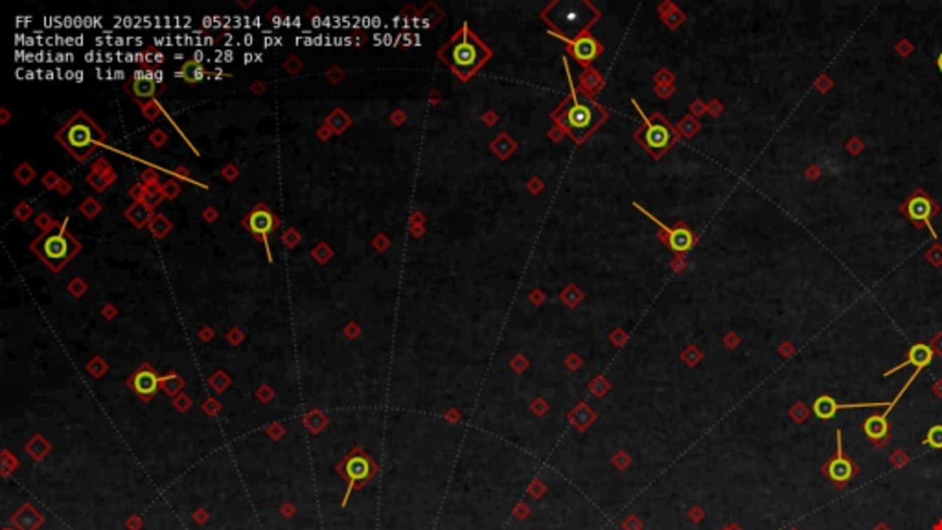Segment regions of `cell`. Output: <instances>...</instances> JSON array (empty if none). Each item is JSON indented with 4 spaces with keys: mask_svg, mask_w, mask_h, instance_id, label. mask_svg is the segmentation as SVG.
<instances>
[{
    "mask_svg": "<svg viewBox=\"0 0 942 530\" xmlns=\"http://www.w3.org/2000/svg\"><path fill=\"white\" fill-rule=\"evenodd\" d=\"M569 83H571V95L557 107L554 118L576 142H583L595 129L606 122L607 113L572 85L571 76H569Z\"/></svg>",
    "mask_w": 942,
    "mask_h": 530,
    "instance_id": "obj_1",
    "label": "cell"
},
{
    "mask_svg": "<svg viewBox=\"0 0 942 530\" xmlns=\"http://www.w3.org/2000/svg\"><path fill=\"white\" fill-rule=\"evenodd\" d=\"M492 57V50L464 25L440 50V60L453 70L457 78L468 81Z\"/></svg>",
    "mask_w": 942,
    "mask_h": 530,
    "instance_id": "obj_2",
    "label": "cell"
},
{
    "mask_svg": "<svg viewBox=\"0 0 942 530\" xmlns=\"http://www.w3.org/2000/svg\"><path fill=\"white\" fill-rule=\"evenodd\" d=\"M541 15L553 28L550 34H556L562 41H574L598 20L600 11L586 0H560L548 4Z\"/></svg>",
    "mask_w": 942,
    "mask_h": 530,
    "instance_id": "obj_3",
    "label": "cell"
},
{
    "mask_svg": "<svg viewBox=\"0 0 942 530\" xmlns=\"http://www.w3.org/2000/svg\"><path fill=\"white\" fill-rule=\"evenodd\" d=\"M54 139L78 162H85L98 149V146H102L107 140V133L85 111H78L54 134Z\"/></svg>",
    "mask_w": 942,
    "mask_h": 530,
    "instance_id": "obj_4",
    "label": "cell"
},
{
    "mask_svg": "<svg viewBox=\"0 0 942 530\" xmlns=\"http://www.w3.org/2000/svg\"><path fill=\"white\" fill-rule=\"evenodd\" d=\"M67 221L69 219L55 225L50 232H43L41 236H37L30 245L35 256L54 273H60L61 269L81 251V243L74 238V234L67 230Z\"/></svg>",
    "mask_w": 942,
    "mask_h": 530,
    "instance_id": "obj_5",
    "label": "cell"
},
{
    "mask_svg": "<svg viewBox=\"0 0 942 530\" xmlns=\"http://www.w3.org/2000/svg\"><path fill=\"white\" fill-rule=\"evenodd\" d=\"M633 104H635V102H633ZM635 107L637 111L641 113L642 118H644V127L637 133V140L644 146V149H646L648 153L653 155L656 159H659V157H663V155L674 146V142L677 140V131L663 118L661 114L644 116V113L639 109V105L635 104Z\"/></svg>",
    "mask_w": 942,
    "mask_h": 530,
    "instance_id": "obj_6",
    "label": "cell"
},
{
    "mask_svg": "<svg viewBox=\"0 0 942 530\" xmlns=\"http://www.w3.org/2000/svg\"><path fill=\"white\" fill-rule=\"evenodd\" d=\"M242 223H243V227L247 228L249 232L252 234V236H256L260 242L265 243L267 256H269V262H272L271 251H269V236H271L275 230H278V228H280V223H282L280 219L275 216V212H272V210L269 209L267 204L260 203V204H256V207H254V209H252L251 212L245 216V218H243Z\"/></svg>",
    "mask_w": 942,
    "mask_h": 530,
    "instance_id": "obj_7",
    "label": "cell"
},
{
    "mask_svg": "<svg viewBox=\"0 0 942 530\" xmlns=\"http://www.w3.org/2000/svg\"><path fill=\"white\" fill-rule=\"evenodd\" d=\"M157 72L151 70H137L133 78L125 83V92L133 96L140 104V107L149 104L153 96L157 95Z\"/></svg>",
    "mask_w": 942,
    "mask_h": 530,
    "instance_id": "obj_8",
    "label": "cell"
},
{
    "mask_svg": "<svg viewBox=\"0 0 942 530\" xmlns=\"http://www.w3.org/2000/svg\"><path fill=\"white\" fill-rule=\"evenodd\" d=\"M635 207H637V209H639V210H641L642 214H646L648 218H650L651 221H653V223L659 225V227H661L663 230H665V232L668 234V238H666V243H668V247H670L672 251H674V253H677V254H686V253H688V251H691L692 247H694L695 238H694V234H692L691 228H686L685 225H676V227H668V225H665V223H663V221H659V219L653 218V216H651V214L648 212V210L642 209V207H639V204H635Z\"/></svg>",
    "mask_w": 942,
    "mask_h": 530,
    "instance_id": "obj_9",
    "label": "cell"
},
{
    "mask_svg": "<svg viewBox=\"0 0 942 530\" xmlns=\"http://www.w3.org/2000/svg\"><path fill=\"white\" fill-rule=\"evenodd\" d=\"M906 212H908V216H909V219H911V221H917V223L927 225V228H929V232H931L933 238H937V232H935V228H933L931 223H929V219H931V216L935 214V203H933L931 199L927 197L926 193L918 192L917 195H913L908 203H906Z\"/></svg>",
    "mask_w": 942,
    "mask_h": 530,
    "instance_id": "obj_10",
    "label": "cell"
},
{
    "mask_svg": "<svg viewBox=\"0 0 942 530\" xmlns=\"http://www.w3.org/2000/svg\"><path fill=\"white\" fill-rule=\"evenodd\" d=\"M565 43L571 48L572 57L580 64H589L591 61L597 60V55L602 54V45L589 34H583L578 39L565 41Z\"/></svg>",
    "mask_w": 942,
    "mask_h": 530,
    "instance_id": "obj_11",
    "label": "cell"
},
{
    "mask_svg": "<svg viewBox=\"0 0 942 530\" xmlns=\"http://www.w3.org/2000/svg\"><path fill=\"white\" fill-rule=\"evenodd\" d=\"M838 436V455L829 462V466H826V473L836 484H845V482H849L854 475V466L852 462L845 456L843 453V442H841V431L836 433Z\"/></svg>",
    "mask_w": 942,
    "mask_h": 530,
    "instance_id": "obj_12",
    "label": "cell"
},
{
    "mask_svg": "<svg viewBox=\"0 0 942 530\" xmlns=\"http://www.w3.org/2000/svg\"><path fill=\"white\" fill-rule=\"evenodd\" d=\"M129 385H131V389H133L139 396L148 400V398H151L155 392L158 391V386H160V377L157 376V372H155L151 367H142L140 370L134 372V376L131 377Z\"/></svg>",
    "mask_w": 942,
    "mask_h": 530,
    "instance_id": "obj_13",
    "label": "cell"
},
{
    "mask_svg": "<svg viewBox=\"0 0 942 530\" xmlns=\"http://www.w3.org/2000/svg\"><path fill=\"white\" fill-rule=\"evenodd\" d=\"M933 359V350L927 344H922V342H918V344H913L911 350L908 354V359L902 363V365H898V367L891 368V370L885 372V376H891L898 368H906L908 365H913V367H917L918 370H922L926 368Z\"/></svg>",
    "mask_w": 942,
    "mask_h": 530,
    "instance_id": "obj_14",
    "label": "cell"
},
{
    "mask_svg": "<svg viewBox=\"0 0 942 530\" xmlns=\"http://www.w3.org/2000/svg\"><path fill=\"white\" fill-rule=\"evenodd\" d=\"M124 216L129 223H133V227L144 228L146 225H149V221L153 218V212H151V209H149L144 201H139V203L131 204V207L125 210Z\"/></svg>",
    "mask_w": 942,
    "mask_h": 530,
    "instance_id": "obj_15",
    "label": "cell"
},
{
    "mask_svg": "<svg viewBox=\"0 0 942 530\" xmlns=\"http://www.w3.org/2000/svg\"><path fill=\"white\" fill-rule=\"evenodd\" d=\"M345 471L352 484H354V482L365 481L366 477L370 475V464H368L365 456H352L350 461L346 462Z\"/></svg>",
    "mask_w": 942,
    "mask_h": 530,
    "instance_id": "obj_16",
    "label": "cell"
},
{
    "mask_svg": "<svg viewBox=\"0 0 942 530\" xmlns=\"http://www.w3.org/2000/svg\"><path fill=\"white\" fill-rule=\"evenodd\" d=\"M865 435L868 438H873V440H882L887 436L889 431V424H887V417H882V414H874V417L867 418L864 424Z\"/></svg>",
    "mask_w": 942,
    "mask_h": 530,
    "instance_id": "obj_17",
    "label": "cell"
},
{
    "mask_svg": "<svg viewBox=\"0 0 942 530\" xmlns=\"http://www.w3.org/2000/svg\"><path fill=\"white\" fill-rule=\"evenodd\" d=\"M177 76L179 78H183L186 83L195 85L207 76V70H205V67L201 64V61H186V63L179 69Z\"/></svg>",
    "mask_w": 942,
    "mask_h": 530,
    "instance_id": "obj_18",
    "label": "cell"
},
{
    "mask_svg": "<svg viewBox=\"0 0 942 530\" xmlns=\"http://www.w3.org/2000/svg\"><path fill=\"white\" fill-rule=\"evenodd\" d=\"M814 412L815 417L821 418V420H830V418L836 417V412L839 411V403L836 402L832 396H819L817 400L814 402Z\"/></svg>",
    "mask_w": 942,
    "mask_h": 530,
    "instance_id": "obj_19",
    "label": "cell"
},
{
    "mask_svg": "<svg viewBox=\"0 0 942 530\" xmlns=\"http://www.w3.org/2000/svg\"><path fill=\"white\" fill-rule=\"evenodd\" d=\"M148 227L155 238H166L169 234V230L173 228V225L166 216H162V214H153V218H151Z\"/></svg>",
    "mask_w": 942,
    "mask_h": 530,
    "instance_id": "obj_20",
    "label": "cell"
},
{
    "mask_svg": "<svg viewBox=\"0 0 942 530\" xmlns=\"http://www.w3.org/2000/svg\"><path fill=\"white\" fill-rule=\"evenodd\" d=\"M326 125H328V127H330L333 133L340 134L346 127H348V125H350V116H348V114H346L342 109H335L333 113L330 114V116H328V120H326Z\"/></svg>",
    "mask_w": 942,
    "mask_h": 530,
    "instance_id": "obj_21",
    "label": "cell"
},
{
    "mask_svg": "<svg viewBox=\"0 0 942 530\" xmlns=\"http://www.w3.org/2000/svg\"><path fill=\"white\" fill-rule=\"evenodd\" d=\"M114 181H116V175H114V172H113V174H109V175H102V174H96V172H90V174L87 175V183H89L90 186L96 190V192H104V190H107L109 186L114 183Z\"/></svg>",
    "mask_w": 942,
    "mask_h": 530,
    "instance_id": "obj_22",
    "label": "cell"
},
{
    "mask_svg": "<svg viewBox=\"0 0 942 530\" xmlns=\"http://www.w3.org/2000/svg\"><path fill=\"white\" fill-rule=\"evenodd\" d=\"M162 199H166V197H164L162 186H158V184H153V186H146V195H144L142 201L148 204L149 209H151V210L157 209L158 204L162 203Z\"/></svg>",
    "mask_w": 942,
    "mask_h": 530,
    "instance_id": "obj_23",
    "label": "cell"
},
{
    "mask_svg": "<svg viewBox=\"0 0 942 530\" xmlns=\"http://www.w3.org/2000/svg\"><path fill=\"white\" fill-rule=\"evenodd\" d=\"M79 212L83 214L85 218L94 219L99 212H102V204H99L94 197H87L83 203L79 204Z\"/></svg>",
    "mask_w": 942,
    "mask_h": 530,
    "instance_id": "obj_24",
    "label": "cell"
},
{
    "mask_svg": "<svg viewBox=\"0 0 942 530\" xmlns=\"http://www.w3.org/2000/svg\"><path fill=\"white\" fill-rule=\"evenodd\" d=\"M13 175H15L17 181H19L20 184H30L32 181H34L35 175H37V174H35V169L32 168L30 164H28V162H22V164H20V166H19V168H17L15 172H13Z\"/></svg>",
    "mask_w": 942,
    "mask_h": 530,
    "instance_id": "obj_25",
    "label": "cell"
},
{
    "mask_svg": "<svg viewBox=\"0 0 942 530\" xmlns=\"http://www.w3.org/2000/svg\"><path fill=\"white\" fill-rule=\"evenodd\" d=\"M926 444L933 449H942V426H933L927 431Z\"/></svg>",
    "mask_w": 942,
    "mask_h": 530,
    "instance_id": "obj_26",
    "label": "cell"
},
{
    "mask_svg": "<svg viewBox=\"0 0 942 530\" xmlns=\"http://www.w3.org/2000/svg\"><path fill=\"white\" fill-rule=\"evenodd\" d=\"M311 254H313V258H315L319 263H326L331 256H333V251H331L326 243H319V245L311 251Z\"/></svg>",
    "mask_w": 942,
    "mask_h": 530,
    "instance_id": "obj_27",
    "label": "cell"
},
{
    "mask_svg": "<svg viewBox=\"0 0 942 530\" xmlns=\"http://www.w3.org/2000/svg\"><path fill=\"white\" fill-rule=\"evenodd\" d=\"M67 289H69V293L72 295V297L79 298L85 291H87V284H85L83 278L76 277V278H72V280H70V284L67 286Z\"/></svg>",
    "mask_w": 942,
    "mask_h": 530,
    "instance_id": "obj_28",
    "label": "cell"
},
{
    "mask_svg": "<svg viewBox=\"0 0 942 530\" xmlns=\"http://www.w3.org/2000/svg\"><path fill=\"white\" fill-rule=\"evenodd\" d=\"M35 225H37V227H39L41 230H43V232H50V230H52V228H54L55 225H57V221H54V219H52V216H50V214L41 212L39 216H37V218H35Z\"/></svg>",
    "mask_w": 942,
    "mask_h": 530,
    "instance_id": "obj_29",
    "label": "cell"
},
{
    "mask_svg": "<svg viewBox=\"0 0 942 530\" xmlns=\"http://www.w3.org/2000/svg\"><path fill=\"white\" fill-rule=\"evenodd\" d=\"M13 216H15L19 221H28V219L34 216V209H32L30 204L26 203V201H22V203H19L15 207V210H13Z\"/></svg>",
    "mask_w": 942,
    "mask_h": 530,
    "instance_id": "obj_30",
    "label": "cell"
},
{
    "mask_svg": "<svg viewBox=\"0 0 942 530\" xmlns=\"http://www.w3.org/2000/svg\"><path fill=\"white\" fill-rule=\"evenodd\" d=\"M162 192L166 199H175L179 193H181V184H179L175 179H169V181H166V183L162 184Z\"/></svg>",
    "mask_w": 942,
    "mask_h": 530,
    "instance_id": "obj_31",
    "label": "cell"
},
{
    "mask_svg": "<svg viewBox=\"0 0 942 530\" xmlns=\"http://www.w3.org/2000/svg\"><path fill=\"white\" fill-rule=\"evenodd\" d=\"M160 111H162V109H160V105H158L155 99H151L149 104L142 105L144 118H148V120H157L158 114H160Z\"/></svg>",
    "mask_w": 942,
    "mask_h": 530,
    "instance_id": "obj_32",
    "label": "cell"
},
{
    "mask_svg": "<svg viewBox=\"0 0 942 530\" xmlns=\"http://www.w3.org/2000/svg\"><path fill=\"white\" fill-rule=\"evenodd\" d=\"M149 142H151L155 148H162V146L168 142V133H166L164 129H155L153 133L149 134Z\"/></svg>",
    "mask_w": 942,
    "mask_h": 530,
    "instance_id": "obj_33",
    "label": "cell"
},
{
    "mask_svg": "<svg viewBox=\"0 0 942 530\" xmlns=\"http://www.w3.org/2000/svg\"><path fill=\"white\" fill-rule=\"evenodd\" d=\"M41 183H43V186H45V188L55 190V188H57V184L61 183V177L55 174V172H52V169H50V172H46V174H45V177L41 179Z\"/></svg>",
    "mask_w": 942,
    "mask_h": 530,
    "instance_id": "obj_34",
    "label": "cell"
},
{
    "mask_svg": "<svg viewBox=\"0 0 942 530\" xmlns=\"http://www.w3.org/2000/svg\"><path fill=\"white\" fill-rule=\"evenodd\" d=\"M300 239H302L300 234L296 232L295 228H287L286 232H284V236H282V242L286 243L289 249H293L295 245H298V243H300Z\"/></svg>",
    "mask_w": 942,
    "mask_h": 530,
    "instance_id": "obj_35",
    "label": "cell"
},
{
    "mask_svg": "<svg viewBox=\"0 0 942 530\" xmlns=\"http://www.w3.org/2000/svg\"><path fill=\"white\" fill-rule=\"evenodd\" d=\"M92 172L102 175H109L113 174V168H111V164H109L107 159H98L92 164Z\"/></svg>",
    "mask_w": 942,
    "mask_h": 530,
    "instance_id": "obj_36",
    "label": "cell"
},
{
    "mask_svg": "<svg viewBox=\"0 0 942 530\" xmlns=\"http://www.w3.org/2000/svg\"><path fill=\"white\" fill-rule=\"evenodd\" d=\"M140 183H142L144 186H153V184H158L157 172H155L153 168H148L142 174V181H140Z\"/></svg>",
    "mask_w": 942,
    "mask_h": 530,
    "instance_id": "obj_37",
    "label": "cell"
},
{
    "mask_svg": "<svg viewBox=\"0 0 942 530\" xmlns=\"http://www.w3.org/2000/svg\"><path fill=\"white\" fill-rule=\"evenodd\" d=\"M284 67H286V70H287V72H289V74L295 76V74H298V72H300V70H302V61L298 60V57H289V60L286 61V64H284Z\"/></svg>",
    "mask_w": 942,
    "mask_h": 530,
    "instance_id": "obj_38",
    "label": "cell"
},
{
    "mask_svg": "<svg viewBox=\"0 0 942 530\" xmlns=\"http://www.w3.org/2000/svg\"><path fill=\"white\" fill-rule=\"evenodd\" d=\"M129 195L134 199V203H139V201L144 199V195H146V186H144L142 183L134 184V186H131V190H129Z\"/></svg>",
    "mask_w": 942,
    "mask_h": 530,
    "instance_id": "obj_39",
    "label": "cell"
},
{
    "mask_svg": "<svg viewBox=\"0 0 942 530\" xmlns=\"http://www.w3.org/2000/svg\"><path fill=\"white\" fill-rule=\"evenodd\" d=\"M221 175L227 179V181H234V179H237V175H240V169H237L234 164H227L225 168H221Z\"/></svg>",
    "mask_w": 942,
    "mask_h": 530,
    "instance_id": "obj_40",
    "label": "cell"
},
{
    "mask_svg": "<svg viewBox=\"0 0 942 530\" xmlns=\"http://www.w3.org/2000/svg\"><path fill=\"white\" fill-rule=\"evenodd\" d=\"M342 78H345V72H342L339 67H331V69L328 70V80H330L331 83H339Z\"/></svg>",
    "mask_w": 942,
    "mask_h": 530,
    "instance_id": "obj_41",
    "label": "cell"
},
{
    "mask_svg": "<svg viewBox=\"0 0 942 530\" xmlns=\"http://www.w3.org/2000/svg\"><path fill=\"white\" fill-rule=\"evenodd\" d=\"M55 190H57V192H60L61 195H69V193L72 192V184H70L69 181H64V179H61V183L57 184V188H55Z\"/></svg>",
    "mask_w": 942,
    "mask_h": 530,
    "instance_id": "obj_42",
    "label": "cell"
},
{
    "mask_svg": "<svg viewBox=\"0 0 942 530\" xmlns=\"http://www.w3.org/2000/svg\"><path fill=\"white\" fill-rule=\"evenodd\" d=\"M202 218L207 219L208 223H214V221L217 219V210L214 209V207H208V209L202 212Z\"/></svg>",
    "mask_w": 942,
    "mask_h": 530,
    "instance_id": "obj_43",
    "label": "cell"
},
{
    "mask_svg": "<svg viewBox=\"0 0 942 530\" xmlns=\"http://www.w3.org/2000/svg\"><path fill=\"white\" fill-rule=\"evenodd\" d=\"M330 134H331V129L328 127V125H324V127L319 129V139L328 140V139H330Z\"/></svg>",
    "mask_w": 942,
    "mask_h": 530,
    "instance_id": "obj_44",
    "label": "cell"
},
{
    "mask_svg": "<svg viewBox=\"0 0 942 530\" xmlns=\"http://www.w3.org/2000/svg\"><path fill=\"white\" fill-rule=\"evenodd\" d=\"M262 90H263V83H260V81H256V83L252 85V92H254V95H260Z\"/></svg>",
    "mask_w": 942,
    "mask_h": 530,
    "instance_id": "obj_45",
    "label": "cell"
},
{
    "mask_svg": "<svg viewBox=\"0 0 942 530\" xmlns=\"http://www.w3.org/2000/svg\"><path fill=\"white\" fill-rule=\"evenodd\" d=\"M173 174H175V175H183L184 179L190 177V174H188V172H186V169H184V168H177V169H175V172H173Z\"/></svg>",
    "mask_w": 942,
    "mask_h": 530,
    "instance_id": "obj_46",
    "label": "cell"
},
{
    "mask_svg": "<svg viewBox=\"0 0 942 530\" xmlns=\"http://www.w3.org/2000/svg\"><path fill=\"white\" fill-rule=\"evenodd\" d=\"M0 113H2V120H0V122H2V124H8V120H10V113H8L6 109H2Z\"/></svg>",
    "mask_w": 942,
    "mask_h": 530,
    "instance_id": "obj_47",
    "label": "cell"
},
{
    "mask_svg": "<svg viewBox=\"0 0 942 530\" xmlns=\"http://www.w3.org/2000/svg\"><path fill=\"white\" fill-rule=\"evenodd\" d=\"M937 67H938V70L942 72V54H938V57H937Z\"/></svg>",
    "mask_w": 942,
    "mask_h": 530,
    "instance_id": "obj_48",
    "label": "cell"
},
{
    "mask_svg": "<svg viewBox=\"0 0 942 530\" xmlns=\"http://www.w3.org/2000/svg\"><path fill=\"white\" fill-rule=\"evenodd\" d=\"M105 313H107L109 317H111V315H113V306H111V304H109V306L105 307Z\"/></svg>",
    "mask_w": 942,
    "mask_h": 530,
    "instance_id": "obj_49",
    "label": "cell"
}]
</instances>
